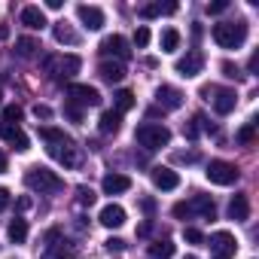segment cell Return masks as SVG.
Masks as SVG:
<instances>
[{
	"instance_id": "obj_1",
	"label": "cell",
	"mask_w": 259,
	"mask_h": 259,
	"mask_svg": "<svg viewBox=\"0 0 259 259\" xmlns=\"http://www.w3.org/2000/svg\"><path fill=\"white\" fill-rule=\"evenodd\" d=\"M40 138L46 141V153H49L55 162H61V165H67V168L76 165V147H73V141L61 132V128L43 125V128H40Z\"/></svg>"
},
{
	"instance_id": "obj_2",
	"label": "cell",
	"mask_w": 259,
	"mask_h": 259,
	"mask_svg": "<svg viewBox=\"0 0 259 259\" xmlns=\"http://www.w3.org/2000/svg\"><path fill=\"white\" fill-rule=\"evenodd\" d=\"M25 183H28V189H34V192H40V195H55V192H61V189H64V180H61L55 171L40 168V165L28 168Z\"/></svg>"
},
{
	"instance_id": "obj_3",
	"label": "cell",
	"mask_w": 259,
	"mask_h": 259,
	"mask_svg": "<svg viewBox=\"0 0 259 259\" xmlns=\"http://www.w3.org/2000/svg\"><path fill=\"white\" fill-rule=\"evenodd\" d=\"M213 40L220 49H241L247 40V22H220L213 25Z\"/></svg>"
},
{
	"instance_id": "obj_4",
	"label": "cell",
	"mask_w": 259,
	"mask_h": 259,
	"mask_svg": "<svg viewBox=\"0 0 259 259\" xmlns=\"http://www.w3.org/2000/svg\"><path fill=\"white\" fill-rule=\"evenodd\" d=\"M135 141L144 150H162V147L171 144V132H168L165 125H159V122H144V125H138Z\"/></svg>"
},
{
	"instance_id": "obj_5",
	"label": "cell",
	"mask_w": 259,
	"mask_h": 259,
	"mask_svg": "<svg viewBox=\"0 0 259 259\" xmlns=\"http://www.w3.org/2000/svg\"><path fill=\"white\" fill-rule=\"evenodd\" d=\"M46 73H52L55 82H64V79H73V73H79L82 67V58L79 55H49L43 61Z\"/></svg>"
},
{
	"instance_id": "obj_6",
	"label": "cell",
	"mask_w": 259,
	"mask_h": 259,
	"mask_svg": "<svg viewBox=\"0 0 259 259\" xmlns=\"http://www.w3.org/2000/svg\"><path fill=\"white\" fill-rule=\"evenodd\" d=\"M207 180L210 183H217V186H232V183H238V168L232 165V162H223V159H213L210 165H207Z\"/></svg>"
},
{
	"instance_id": "obj_7",
	"label": "cell",
	"mask_w": 259,
	"mask_h": 259,
	"mask_svg": "<svg viewBox=\"0 0 259 259\" xmlns=\"http://www.w3.org/2000/svg\"><path fill=\"white\" fill-rule=\"evenodd\" d=\"M207 247H210V253H213V259H232L235 256V250H238V241H235V235L232 232H213L210 235V241H207Z\"/></svg>"
},
{
	"instance_id": "obj_8",
	"label": "cell",
	"mask_w": 259,
	"mask_h": 259,
	"mask_svg": "<svg viewBox=\"0 0 259 259\" xmlns=\"http://www.w3.org/2000/svg\"><path fill=\"white\" fill-rule=\"evenodd\" d=\"M67 98L76 107H98L101 104V92L95 85H85V82H70L67 85Z\"/></svg>"
},
{
	"instance_id": "obj_9",
	"label": "cell",
	"mask_w": 259,
	"mask_h": 259,
	"mask_svg": "<svg viewBox=\"0 0 259 259\" xmlns=\"http://www.w3.org/2000/svg\"><path fill=\"white\" fill-rule=\"evenodd\" d=\"M201 70H204V55H201L198 49H192V52H186L183 58H177V73H180L183 79H195Z\"/></svg>"
},
{
	"instance_id": "obj_10",
	"label": "cell",
	"mask_w": 259,
	"mask_h": 259,
	"mask_svg": "<svg viewBox=\"0 0 259 259\" xmlns=\"http://www.w3.org/2000/svg\"><path fill=\"white\" fill-rule=\"evenodd\" d=\"M150 180H153V186L162 189V192H171V189L180 186V174L171 171V168H165V165H156V168L150 171Z\"/></svg>"
},
{
	"instance_id": "obj_11",
	"label": "cell",
	"mask_w": 259,
	"mask_h": 259,
	"mask_svg": "<svg viewBox=\"0 0 259 259\" xmlns=\"http://www.w3.org/2000/svg\"><path fill=\"white\" fill-rule=\"evenodd\" d=\"M101 52H104V55H113V58H119V61L132 58L128 40H125V37H119V34H113V37H104V40H101Z\"/></svg>"
},
{
	"instance_id": "obj_12",
	"label": "cell",
	"mask_w": 259,
	"mask_h": 259,
	"mask_svg": "<svg viewBox=\"0 0 259 259\" xmlns=\"http://www.w3.org/2000/svg\"><path fill=\"white\" fill-rule=\"evenodd\" d=\"M76 19L82 22L85 31H101L104 28V13L98 7H89V4H79L76 7Z\"/></svg>"
},
{
	"instance_id": "obj_13",
	"label": "cell",
	"mask_w": 259,
	"mask_h": 259,
	"mask_svg": "<svg viewBox=\"0 0 259 259\" xmlns=\"http://www.w3.org/2000/svg\"><path fill=\"white\" fill-rule=\"evenodd\" d=\"M186 210H189V217L192 213H198L204 220H213L217 217V204H213L210 195H192V201H186Z\"/></svg>"
},
{
	"instance_id": "obj_14",
	"label": "cell",
	"mask_w": 259,
	"mask_h": 259,
	"mask_svg": "<svg viewBox=\"0 0 259 259\" xmlns=\"http://www.w3.org/2000/svg\"><path fill=\"white\" fill-rule=\"evenodd\" d=\"M98 223H101L104 229H119V226H125V207H122V204H107V207H101Z\"/></svg>"
},
{
	"instance_id": "obj_15",
	"label": "cell",
	"mask_w": 259,
	"mask_h": 259,
	"mask_svg": "<svg viewBox=\"0 0 259 259\" xmlns=\"http://www.w3.org/2000/svg\"><path fill=\"white\" fill-rule=\"evenodd\" d=\"M0 138H4L10 147H16L19 153H25L28 147H31V141H28V135L22 132L19 125H0Z\"/></svg>"
},
{
	"instance_id": "obj_16",
	"label": "cell",
	"mask_w": 259,
	"mask_h": 259,
	"mask_svg": "<svg viewBox=\"0 0 259 259\" xmlns=\"http://www.w3.org/2000/svg\"><path fill=\"white\" fill-rule=\"evenodd\" d=\"M101 189H104V195H122V192L132 189V177H125V174H107L101 180Z\"/></svg>"
},
{
	"instance_id": "obj_17",
	"label": "cell",
	"mask_w": 259,
	"mask_h": 259,
	"mask_svg": "<svg viewBox=\"0 0 259 259\" xmlns=\"http://www.w3.org/2000/svg\"><path fill=\"white\" fill-rule=\"evenodd\" d=\"M217 98H213V110L220 113V116H229L232 110H235V104H238V95L232 92V89H210Z\"/></svg>"
},
{
	"instance_id": "obj_18",
	"label": "cell",
	"mask_w": 259,
	"mask_h": 259,
	"mask_svg": "<svg viewBox=\"0 0 259 259\" xmlns=\"http://www.w3.org/2000/svg\"><path fill=\"white\" fill-rule=\"evenodd\" d=\"M19 22H22L25 28H31V31H43V28H46V13H43L40 7H25V10L19 13Z\"/></svg>"
},
{
	"instance_id": "obj_19",
	"label": "cell",
	"mask_w": 259,
	"mask_h": 259,
	"mask_svg": "<svg viewBox=\"0 0 259 259\" xmlns=\"http://www.w3.org/2000/svg\"><path fill=\"white\" fill-rule=\"evenodd\" d=\"M156 101L165 107V110H177L183 104V92H177L174 85H159L156 89Z\"/></svg>"
},
{
	"instance_id": "obj_20",
	"label": "cell",
	"mask_w": 259,
	"mask_h": 259,
	"mask_svg": "<svg viewBox=\"0 0 259 259\" xmlns=\"http://www.w3.org/2000/svg\"><path fill=\"white\" fill-rule=\"evenodd\" d=\"M98 73H101L104 82H122L125 79V64L122 61H101Z\"/></svg>"
},
{
	"instance_id": "obj_21",
	"label": "cell",
	"mask_w": 259,
	"mask_h": 259,
	"mask_svg": "<svg viewBox=\"0 0 259 259\" xmlns=\"http://www.w3.org/2000/svg\"><path fill=\"white\" fill-rule=\"evenodd\" d=\"M247 217H250V201H247V195H235V198L229 201V220L244 223Z\"/></svg>"
},
{
	"instance_id": "obj_22",
	"label": "cell",
	"mask_w": 259,
	"mask_h": 259,
	"mask_svg": "<svg viewBox=\"0 0 259 259\" xmlns=\"http://www.w3.org/2000/svg\"><path fill=\"white\" fill-rule=\"evenodd\" d=\"M98 128H101V135H116L119 128H122V116H119L116 110H104V113H101Z\"/></svg>"
},
{
	"instance_id": "obj_23",
	"label": "cell",
	"mask_w": 259,
	"mask_h": 259,
	"mask_svg": "<svg viewBox=\"0 0 259 259\" xmlns=\"http://www.w3.org/2000/svg\"><path fill=\"white\" fill-rule=\"evenodd\" d=\"M52 34H55V40H58V43H67V46H76V43H79V34H76L67 22H55Z\"/></svg>"
},
{
	"instance_id": "obj_24",
	"label": "cell",
	"mask_w": 259,
	"mask_h": 259,
	"mask_svg": "<svg viewBox=\"0 0 259 259\" xmlns=\"http://www.w3.org/2000/svg\"><path fill=\"white\" fill-rule=\"evenodd\" d=\"M162 13H177V4H147L138 10L141 19H159Z\"/></svg>"
},
{
	"instance_id": "obj_25",
	"label": "cell",
	"mask_w": 259,
	"mask_h": 259,
	"mask_svg": "<svg viewBox=\"0 0 259 259\" xmlns=\"http://www.w3.org/2000/svg\"><path fill=\"white\" fill-rule=\"evenodd\" d=\"M40 52V40H34V37H19L16 40V55L19 58H34Z\"/></svg>"
},
{
	"instance_id": "obj_26",
	"label": "cell",
	"mask_w": 259,
	"mask_h": 259,
	"mask_svg": "<svg viewBox=\"0 0 259 259\" xmlns=\"http://www.w3.org/2000/svg\"><path fill=\"white\" fill-rule=\"evenodd\" d=\"M113 104H116V113L122 116V113H128V110L135 107V95L128 92V89H119V92L113 95Z\"/></svg>"
},
{
	"instance_id": "obj_27",
	"label": "cell",
	"mask_w": 259,
	"mask_h": 259,
	"mask_svg": "<svg viewBox=\"0 0 259 259\" xmlns=\"http://www.w3.org/2000/svg\"><path fill=\"white\" fill-rule=\"evenodd\" d=\"M180 46V31L177 28H165L162 31V52H177Z\"/></svg>"
},
{
	"instance_id": "obj_28",
	"label": "cell",
	"mask_w": 259,
	"mask_h": 259,
	"mask_svg": "<svg viewBox=\"0 0 259 259\" xmlns=\"http://www.w3.org/2000/svg\"><path fill=\"white\" fill-rule=\"evenodd\" d=\"M28 238V220H22V217H16L13 223H10V241H16V244H22Z\"/></svg>"
},
{
	"instance_id": "obj_29",
	"label": "cell",
	"mask_w": 259,
	"mask_h": 259,
	"mask_svg": "<svg viewBox=\"0 0 259 259\" xmlns=\"http://www.w3.org/2000/svg\"><path fill=\"white\" fill-rule=\"evenodd\" d=\"M174 250H177V247H174L168 238H165V241L150 244V256H156V259H171V256H174Z\"/></svg>"
},
{
	"instance_id": "obj_30",
	"label": "cell",
	"mask_w": 259,
	"mask_h": 259,
	"mask_svg": "<svg viewBox=\"0 0 259 259\" xmlns=\"http://www.w3.org/2000/svg\"><path fill=\"white\" fill-rule=\"evenodd\" d=\"M19 122H22V107H16V104L4 107V125H19Z\"/></svg>"
},
{
	"instance_id": "obj_31",
	"label": "cell",
	"mask_w": 259,
	"mask_h": 259,
	"mask_svg": "<svg viewBox=\"0 0 259 259\" xmlns=\"http://www.w3.org/2000/svg\"><path fill=\"white\" fill-rule=\"evenodd\" d=\"M64 116H67L70 122H82V107H76L73 101H67V104H64Z\"/></svg>"
},
{
	"instance_id": "obj_32",
	"label": "cell",
	"mask_w": 259,
	"mask_h": 259,
	"mask_svg": "<svg viewBox=\"0 0 259 259\" xmlns=\"http://www.w3.org/2000/svg\"><path fill=\"white\" fill-rule=\"evenodd\" d=\"M76 198H79V204H85V207L95 204V192H92L89 186H79V189H76Z\"/></svg>"
},
{
	"instance_id": "obj_33",
	"label": "cell",
	"mask_w": 259,
	"mask_h": 259,
	"mask_svg": "<svg viewBox=\"0 0 259 259\" xmlns=\"http://www.w3.org/2000/svg\"><path fill=\"white\" fill-rule=\"evenodd\" d=\"M147 43H150V28H144V25H141V28L135 31V46H138V49H144Z\"/></svg>"
},
{
	"instance_id": "obj_34",
	"label": "cell",
	"mask_w": 259,
	"mask_h": 259,
	"mask_svg": "<svg viewBox=\"0 0 259 259\" xmlns=\"http://www.w3.org/2000/svg\"><path fill=\"white\" fill-rule=\"evenodd\" d=\"M220 70H223V76H226V79H238V76H241L238 64H232V61H223V64H220Z\"/></svg>"
},
{
	"instance_id": "obj_35",
	"label": "cell",
	"mask_w": 259,
	"mask_h": 259,
	"mask_svg": "<svg viewBox=\"0 0 259 259\" xmlns=\"http://www.w3.org/2000/svg\"><path fill=\"white\" fill-rule=\"evenodd\" d=\"M183 238H186L189 244H204V235H201L198 229H192V226H189V229H183Z\"/></svg>"
},
{
	"instance_id": "obj_36",
	"label": "cell",
	"mask_w": 259,
	"mask_h": 259,
	"mask_svg": "<svg viewBox=\"0 0 259 259\" xmlns=\"http://www.w3.org/2000/svg\"><path fill=\"white\" fill-rule=\"evenodd\" d=\"M43 259H73V253H70V250H64V247H52Z\"/></svg>"
},
{
	"instance_id": "obj_37",
	"label": "cell",
	"mask_w": 259,
	"mask_h": 259,
	"mask_svg": "<svg viewBox=\"0 0 259 259\" xmlns=\"http://www.w3.org/2000/svg\"><path fill=\"white\" fill-rule=\"evenodd\" d=\"M253 135H256V125L250 122V125H244L241 132H238V141H241V144H250V141H253Z\"/></svg>"
},
{
	"instance_id": "obj_38",
	"label": "cell",
	"mask_w": 259,
	"mask_h": 259,
	"mask_svg": "<svg viewBox=\"0 0 259 259\" xmlns=\"http://www.w3.org/2000/svg\"><path fill=\"white\" fill-rule=\"evenodd\" d=\"M226 10H229V0H217V4L207 7V16H220V13H226Z\"/></svg>"
},
{
	"instance_id": "obj_39",
	"label": "cell",
	"mask_w": 259,
	"mask_h": 259,
	"mask_svg": "<svg viewBox=\"0 0 259 259\" xmlns=\"http://www.w3.org/2000/svg\"><path fill=\"white\" fill-rule=\"evenodd\" d=\"M34 116H37V119H52V110H49L46 104H37V107H34Z\"/></svg>"
},
{
	"instance_id": "obj_40",
	"label": "cell",
	"mask_w": 259,
	"mask_h": 259,
	"mask_svg": "<svg viewBox=\"0 0 259 259\" xmlns=\"http://www.w3.org/2000/svg\"><path fill=\"white\" fill-rule=\"evenodd\" d=\"M58 238H61V229H49L43 241H46V247H55V241H58Z\"/></svg>"
},
{
	"instance_id": "obj_41",
	"label": "cell",
	"mask_w": 259,
	"mask_h": 259,
	"mask_svg": "<svg viewBox=\"0 0 259 259\" xmlns=\"http://www.w3.org/2000/svg\"><path fill=\"white\" fill-rule=\"evenodd\" d=\"M107 250H116V253H122V250H125V241H122V238H110V241H107Z\"/></svg>"
},
{
	"instance_id": "obj_42",
	"label": "cell",
	"mask_w": 259,
	"mask_h": 259,
	"mask_svg": "<svg viewBox=\"0 0 259 259\" xmlns=\"http://www.w3.org/2000/svg\"><path fill=\"white\" fill-rule=\"evenodd\" d=\"M7 207H10V189L0 186V210H7Z\"/></svg>"
},
{
	"instance_id": "obj_43",
	"label": "cell",
	"mask_w": 259,
	"mask_h": 259,
	"mask_svg": "<svg viewBox=\"0 0 259 259\" xmlns=\"http://www.w3.org/2000/svg\"><path fill=\"white\" fill-rule=\"evenodd\" d=\"M177 162H198V153H180Z\"/></svg>"
},
{
	"instance_id": "obj_44",
	"label": "cell",
	"mask_w": 259,
	"mask_h": 259,
	"mask_svg": "<svg viewBox=\"0 0 259 259\" xmlns=\"http://www.w3.org/2000/svg\"><path fill=\"white\" fill-rule=\"evenodd\" d=\"M144 210L153 213V210H156V201H153V198H144Z\"/></svg>"
},
{
	"instance_id": "obj_45",
	"label": "cell",
	"mask_w": 259,
	"mask_h": 259,
	"mask_svg": "<svg viewBox=\"0 0 259 259\" xmlns=\"http://www.w3.org/2000/svg\"><path fill=\"white\" fill-rule=\"evenodd\" d=\"M7 171V156H4V150H0V174Z\"/></svg>"
},
{
	"instance_id": "obj_46",
	"label": "cell",
	"mask_w": 259,
	"mask_h": 259,
	"mask_svg": "<svg viewBox=\"0 0 259 259\" xmlns=\"http://www.w3.org/2000/svg\"><path fill=\"white\" fill-rule=\"evenodd\" d=\"M7 37H10V28H7V25H0V40H7Z\"/></svg>"
},
{
	"instance_id": "obj_47",
	"label": "cell",
	"mask_w": 259,
	"mask_h": 259,
	"mask_svg": "<svg viewBox=\"0 0 259 259\" xmlns=\"http://www.w3.org/2000/svg\"><path fill=\"white\" fill-rule=\"evenodd\" d=\"M186 259H195V256H186Z\"/></svg>"
}]
</instances>
